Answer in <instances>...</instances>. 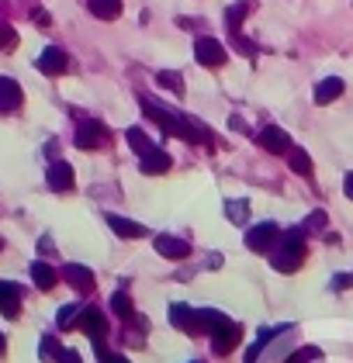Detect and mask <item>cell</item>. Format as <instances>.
Wrapping results in <instances>:
<instances>
[{"label":"cell","instance_id":"cell-37","mask_svg":"<svg viewBox=\"0 0 353 363\" xmlns=\"http://www.w3.org/2000/svg\"><path fill=\"white\" fill-rule=\"evenodd\" d=\"M194 363H197V360H194Z\"/></svg>","mask_w":353,"mask_h":363},{"label":"cell","instance_id":"cell-31","mask_svg":"<svg viewBox=\"0 0 353 363\" xmlns=\"http://www.w3.org/2000/svg\"><path fill=\"white\" fill-rule=\"evenodd\" d=\"M97 357H100V363H128L125 357H118V353H107V350L100 346V339H97Z\"/></svg>","mask_w":353,"mask_h":363},{"label":"cell","instance_id":"cell-34","mask_svg":"<svg viewBox=\"0 0 353 363\" xmlns=\"http://www.w3.org/2000/svg\"><path fill=\"white\" fill-rule=\"evenodd\" d=\"M343 187H347V197H353V173H347V183Z\"/></svg>","mask_w":353,"mask_h":363},{"label":"cell","instance_id":"cell-33","mask_svg":"<svg viewBox=\"0 0 353 363\" xmlns=\"http://www.w3.org/2000/svg\"><path fill=\"white\" fill-rule=\"evenodd\" d=\"M59 360L63 363H80V357H77L73 350H59Z\"/></svg>","mask_w":353,"mask_h":363},{"label":"cell","instance_id":"cell-35","mask_svg":"<svg viewBox=\"0 0 353 363\" xmlns=\"http://www.w3.org/2000/svg\"><path fill=\"white\" fill-rule=\"evenodd\" d=\"M0 353H3V336H0Z\"/></svg>","mask_w":353,"mask_h":363},{"label":"cell","instance_id":"cell-21","mask_svg":"<svg viewBox=\"0 0 353 363\" xmlns=\"http://www.w3.org/2000/svg\"><path fill=\"white\" fill-rule=\"evenodd\" d=\"M125 139H128V146H132V149H135L139 156L153 149V142H149V135H146L142 128H128V132H125Z\"/></svg>","mask_w":353,"mask_h":363},{"label":"cell","instance_id":"cell-36","mask_svg":"<svg viewBox=\"0 0 353 363\" xmlns=\"http://www.w3.org/2000/svg\"><path fill=\"white\" fill-rule=\"evenodd\" d=\"M0 249H3V242H0Z\"/></svg>","mask_w":353,"mask_h":363},{"label":"cell","instance_id":"cell-16","mask_svg":"<svg viewBox=\"0 0 353 363\" xmlns=\"http://www.w3.org/2000/svg\"><path fill=\"white\" fill-rule=\"evenodd\" d=\"M340 93H343V80H340V77H326V80L315 87V104H333Z\"/></svg>","mask_w":353,"mask_h":363},{"label":"cell","instance_id":"cell-4","mask_svg":"<svg viewBox=\"0 0 353 363\" xmlns=\"http://www.w3.org/2000/svg\"><path fill=\"white\" fill-rule=\"evenodd\" d=\"M107 135H111V132H107L97 118H84V121L77 125V146H80V149H97V146H104Z\"/></svg>","mask_w":353,"mask_h":363},{"label":"cell","instance_id":"cell-1","mask_svg":"<svg viewBox=\"0 0 353 363\" xmlns=\"http://www.w3.org/2000/svg\"><path fill=\"white\" fill-rule=\"evenodd\" d=\"M273 270L280 273H294L301 263H305V232H287L277 246V253L270 256Z\"/></svg>","mask_w":353,"mask_h":363},{"label":"cell","instance_id":"cell-27","mask_svg":"<svg viewBox=\"0 0 353 363\" xmlns=\"http://www.w3.org/2000/svg\"><path fill=\"white\" fill-rule=\"evenodd\" d=\"M308 360H322V350H315V346H305V350L291 353L284 363H308Z\"/></svg>","mask_w":353,"mask_h":363},{"label":"cell","instance_id":"cell-12","mask_svg":"<svg viewBox=\"0 0 353 363\" xmlns=\"http://www.w3.org/2000/svg\"><path fill=\"white\" fill-rule=\"evenodd\" d=\"M21 100H24V93H21V87H17V80L0 77V111H17Z\"/></svg>","mask_w":353,"mask_h":363},{"label":"cell","instance_id":"cell-7","mask_svg":"<svg viewBox=\"0 0 353 363\" xmlns=\"http://www.w3.org/2000/svg\"><path fill=\"white\" fill-rule=\"evenodd\" d=\"M66 66H70V59H66V52L56 49V45H49V49L38 56V70H42L45 77H59V73H66Z\"/></svg>","mask_w":353,"mask_h":363},{"label":"cell","instance_id":"cell-22","mask_svg":"<svg viewBox=\"0 0 353 363\" xmlns=\"http://www.w3.org/2000/svg\"><path fill=\"white\" fill-rule=\"evenodd\" d=\"M277 332H280V329H277ZM277 332H273V329H264V332L257 336V343H253V346L246 350V363H257V360H260V353H264V346H266V343H270V339H273V336H277Z\"/></svg>","mask_w":353,"mask_h":363},{"label":"cell","instance_id":"cell-17","mask_svg":"<svg viewBox=\"0 0 353 363\" xmlns=\"http://www.w3.org/2000/svg\"><path fill=\"white\" fill-rule=\"evenodd\" d=\"M87 10L100 21H114L121 14V0H87Z\"/></svg>","mask_w":353,"mask_h":363},{"label":"cell","instance_id":"cell-2","mask_svg":"<svg viewBox=\"0 0 353 363\" xmlns=\"http://www.w3.org/2000/svg\"><path fill=\"white\" fill-rule=\"evenodd\" d=\"M239 336H243V329H239L236 322L222 318V322H218V325L211 329V350H215L218 357H225V353H232V350H236Z\"/></svg>","mask_w":353,"mask_h":363},{"label":"cell","instance_id":"cell-24","mask_svg":"<svg viewBox=\"0 0 353 363\" xmlns=\"http://www.w3.org/2000/svg\"><path fill=\"white\" fill-rule=\"evenodd\" d=\"M246 14H250V3H246V0L232 3V7H229V14H225L229 28H232V31H239V24H243V17H246Z\"/></svg>","mask_w":353,"mask_h":363},{"label":"cell","instance_id":"cell-28","mask_svg":"<svg viewBox=\"0 0 353 363\" xmlns=\"http://www.w3.org/2000/svg\"><path fill=\"white\" fill-rule=\"evenodd\" d=\"M305 229H308V232H322V229H326V211H312V215L305 218Z\"/></svg>","mask_w":353,"mask_h":363},{"label":"cell","instance_id":"cell-3","mask_svg":"<svg viewBox=\"0 0 353 363\" xmlns=\"http://www.w3.org/2000/svg\"><path fill=\"white\" fill-rule=\"evenodd\" d=\"M277 239H280V229H277L273 222H260V225H253V229L246 232V246H250L253 253H270V249L277 246Z\"/></svg>","mask_w":353,"mask_h":363},{"label":"cell","instance_id":"cell-20","mask_svg":"<svg viewBox=\"0 0 353 363\" xmlns=\"http://www.w3.org/2000/svg\"><path fill=\"white\" fill-rule=\"evenodd\" d=\"M170 322H174L176 329L190 332V329H194V308H190V304H174V308H170Z\"/></svg>","mask_w":353,"mask_h":363},{"label":"cell","instance_id":"cell-32","mask_svg":"<svg viewBox=\"0 0 353 363\" xmlns=\"http://www.w3.org/2000/svg\"><path fill=\"white\" fill-rule=\"evenodd\" d=\"M333 287H340V291H343V287H353V277H350V273H340V277H333Z\"/></svg>","mask_w":353,"mask_h":363},{"label":"cell","instance_id":"cell-6","mask_svg":"<svg viewBox=\"0 0 353 363\" xmlns=\"http://www.w3.org/2000/svg\"><path fill=\"white\" fill-rule=\"evenodd\" d=\"M257 142L264 146L266 153H273V156H284V153L291 149V139H287V132H284V128H277V125H266L264 132L257 135Z\"/></svg>","mask_w":353,"mask_h":363},{"label":"cell","instance_id":"cell-14","mask_svg":"<svg viewBox=\"0 0 353 363\" xmlns=\"http://www.w3.org/2000/svg\"><path fill=\"white\" fill-rule=\"evenodd\" d=\"M170 170V156L163 153V149H149V153H142V173H149V177H160V173H167Z\"/></svg>","mask_w":353,"mask_h":363},{"label":"cell","instance_id":"cell-29","mask_svg":"<svg viewBox=\"0 0 353 363\" xmlns=\"http://www.w3.org/2000/svg\"><path fill=\"white\" fill-rule=\"evenodd\" d=\"M77 311H80L77 304H66V308L59 311V329H70V325H73V315H77Z\"/></svg>","mask_w":353,"mask_h":363},{"label":"cell","instance_id":"cell-15","mask_svg":"<svg viewBox=\"0 0 353 363\" xmlns=\"http://www.w3.org/2000/svg\"><path fill=\"white\" fill-rule=\"evenodd\" d=\"M107 225H111V232H114V235H121V239H142V235H149V232H146V225L128 222V218H118V215H107Z\"/></svg>","mask_w":353,"mask_h":363},{"label":"cell","instance_id":"cell-19","mask_svg":"<svg viewBox=\"0 0 353 363\" xmlns=\"http://www.w3.org/2000/svg\"><path fill=\"white\" fill-rule=\"evenodd\" d=\"M31 277H35V287H38V291H52V287H56V270H52L49 263H42V260L31 263Z\"/></svg>","mask_w":353,"mask_h":363},{"label":"cell","instance_id":"cell-11","mask_svg":"<svg viewBox=\"0 0 353 363\" xmlns=\"http://www.w3.org/2000/svg\"><path fill=\"white\" fill-rule=\"evenodd\" d=\"M45 180H49L52 190H73V167H70V163H63V160H56V163L49 167Z\"/></svg>","mask_w":353,"mask_h":363},{"label":"cell","instance_id":"cell-8","mask_svg":"<svg viewBox=\"0 0 353 363\" xmlns=\"http://www.w3.org/2000/svg\"><path fill=\"white\" fill-rule=\"evenodd\" d=\"M77 325H80L90 339L97 343V339L104 336V329H107V318H104L100 308H80V322H77Z\"/></svg>","mask_w":353,"mask_h":363},{"label":"cell","instance_id":"cell-5","mask_svg":"<svg viewBox=\"0 0 353 363\" xmlns=\"http://www.w3.org/2000/svg\"><path fill=\"white\" fill-rule=\"evenodd\" d=\"M194 59H197L201 66H222V63H225V45H222L218 38L201 35V38L194 42Z\"/></svg>","mask_w":353,"mask_h":363},{"label":"cell","instance_id":"cell-25","mask_svg":"<svg viewBox=\"0 0 353 363\" xmlns=\"http://www.w3.org/2000/svg\"><path fill=\"white\" fill-rule=\"evenodd\" d=\"M225 215H229L236 225H243V222L250 218V201H229V204H225Z\"/></svg>","mask_w":353,"mask_h":363},{"label":"cell","instance_id":"cell-10","mask_svg":"<svg viewBox=\"0 0 353 363\" xmlns=\"http://www.w3.org/2000/svg\"><path fill=\"white\" fill-rule=\"evenodd\" d=\"M63 280L77 291H93V270L90 267H80V263H66L63 267Z\"/></svg>","mask_w":353,"mask_h":363},{"label":"cell","instance_id":"cell-30","mask_svg":"<svg viewBox=\"0 0 353 363\" xmlns=\"http://www.w3.org/2000/svg\"><path fill=\"white\" fill-rule=\"evenodd\" d=\"M14 45H17V35L7 24H0V49H14Z\"/></svg>","mask_w":353,"mask_h":363},{"label":"cell","instance_id":"cell-9","mask_svg":"<svg viewBox=\"0 0 353 363\" xmlns=\"http://www.w3.org/2000/svg\"><path fill=\"white\" fill-rule=\"evenodd\" d=\"M17 308H21V287L10 280H0V311L7 318H17Z\"/></svg>","mask_w":353,"mask_h":363},{"label":"cell","instance_id":"cell-23","mask_svg":"<svg viewBox=\"0 0 353 363\" xmlns=\"http://www.w3.org/2000/svg\"><path fill=\"white\" fill-rule=\"evenodd\" d=\"M160 87H167L170 93H176V97H183V80H180V73H174V70H163L160 77Z\"/></svg>","mask_w":353,"mask_h":363},{"label":"cell","instance_id":"cell-18","mask_svg":"<svg viewBox=\"0 0 353 363\" xmlns=\"http://www.w3.org/2000/svg\"><path fill=\"white\" fill-rule=\"evenodd\" d=\"M284 156H287V163H291V170H294L298 177H312V156H308L305 149H294V146H291Z\"/></svg>","mask_w":353,"mask_h":363},{"label":"cell","instance_id":"cell-13","mask_svg":"<svg viewBox=\"0 0 353 363\" xmlns=\"http://www.w3.org/2000/svg\"><path fill=\"white\" fill-rule=\"evenodd\" d=\"M156 253L167 256V260H183L190 253V246L183 239H176V235H156Z\"/></svg>","mask_w":353,"mask_h":363},{"label":"cell","instance_id":"cell-26","mask_svg":"<svg viewBox=\"0 0 353 363\" xmlns=\"http://www.w3.org/2000/svg\"><path fill=\"white\" fill-rule=\"evenodd\" d=\"M111 311H114L118 318H132V301H128V294H125V291L111 294Z\"/></svg>","mask_w":353,"mask_h":363}]
</instances>
